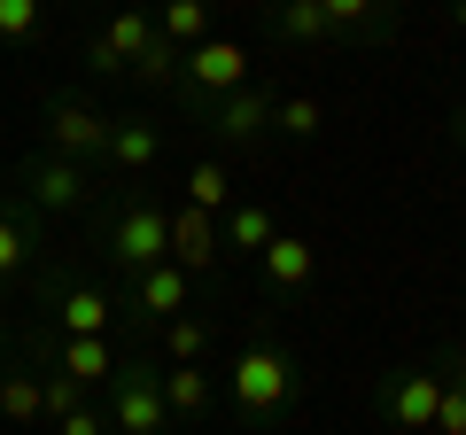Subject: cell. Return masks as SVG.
I'll list each match as a JSON object with an SVG mask.
<instances>
[{"instance_id": "1", "label": "cell", "mask_w": 466, "mask_h": 435, "mask_svg": "<svg viewBox=\"0 0 466 435\" xmlns=\"http://www.w3.org/2000/svg\"><path fill=\"white\" fill-rule=\"evenodd\" d=\"M226 389H233V412L249 420V428H272V420L288 412V397H296V366H288V350H272V342H249V350L226 366Z\"/></svg>"}, {"instance_id": "2", "label": "cell", "mask_w": 466, "mask_h": 435, "mask_svg": "<svg viewBox=\"0 0 466 435\" xmlns=\"http://www.w3.org/2000/svg\"><path fill=\"white\" fill-rule=\"evenodd\" d=\"M101 257H109L125 280L148 272V265H171V210L148 202V195H125L116 218H109V234H101Z\"/></svg>"}, {"instance_id": "3", "label": "cell", "mask_w": 466, "mask_h": 435, "mask_svg": "<svg viewBox=\"0 0 466 435\" xmlns=\"http://www.w3.org/2000/svg\"><path fill=\"white\" fill-rule=\"evenodd\" d=\"M233 86H249V47L241 39H202V47H187L179 55V94H187V109H210V101H226Z\"/></svg>"}, {"instance_id": "4", "label": "cell", "mask_w": 466, "mask_h": 435, "mask_svg": "<svg viewBox=\"0 0 466 435\" xmlns=\"http://www.w3.org/2000/svg\"><path fill=\"white\" fill-rule=\"evenodd\" d=\"M16 187H24V202H32L39 218H70V210L94 202V171L70 164V156H47V148H39L32 164H16Z\"/></svg>"}, {"instance_id": "5", "label": "cell", "mask_w": 466, "mask_h": 435, "mask_svg": "<svg viewBox=\"0 0 466 435\" xmlns=\"http://www.w3.org/2000/svg\"><path fill=\"white\" fill-rule=\"evenodd\" d=\"M109 428L116 435H171V412H164V381H156V366H116L109 381Z\"/></svg>"}, {"instance_id": "6", "label": "cell", "mask_w": 466, "mask_h": 435, "mask_svg": "<svg viewBox=\"0 0 466 435\" xmlns=\"http://www.w3.org/2000/svg\"><path fill=\"white\" fill-rule=\"evenodd\" d=\"M435 404H443V373L435 366H397L381 381V412L397 435H428L435 428Z\"/></svg>"}, {"instance_id": "7", "label": "cell", "mask_w": 466, "mask_h": 435, "mask_svg": "<svg viewBox=\"0 0 466 435\" xmlns=\"http://www.w3.org/2000/svg\"><path fill=\"white\" fill-rule=\"evenodd\" d=\"M101 148H109V117H101V109H86L78 94L47 101V156H70V164H94Z\"/></svg>"}, {"instance_id": "8", "label": "cell", "mask_w": 466, "mask_h": 435, "mask_svg": "<svg viewBox=\"0 0 466 435\" xmlns=\"http://www.w3.org/2000/svg\"><path fill=\"white\" fill-rule=\"evenodd\" d=\"M202 125H210L226 148H265V140H272V94L233 86L226 101H210V109H202Z\"/></svg>"}, {"instance_id": "9", "label": "cell", "mask_w": 466, "mask_h": 435, "mask_svg": "<svg viewBox=\"0 0 466 435\" xmlns=\"http://www.w3.org/2000/svg\"><path fill=\"white\" fill-rule=\"evenodd\" d=\"M218 257H226V241H218V218L195 210V202H179V210H171V265H179L187 280H210Z\"/></svg>"}, {"instance_id": "10", "label": "cell", "mask_w": 466, "mask_h": 435, "mask_svg": "<svg viewBox=\"0 0 466 435\" xmlns=\"http://www.w3.org/2000/svg\"><path fill=\"white\" fill-rule=\"evenodd\" d=\"M187 296H195V280H187L179 265L133 272V319H140V327H171V319H187Z\"/></svg>"}, {"instance_id": "11", "label": "cell", "mask_w": 466, "mask_h": 435, "mask_svg": "<svg viewBox=\"0 0 466 435\" xmlns=\"http://www.w3.org/2000/svg\"><path fill=\"white\" fill-rule=\"evenodd\" d=\"M257 265H265V288L303 296V288H311V272H319V257H311V241H303V234H272L265 249H257Z\"/></svg>"}, {"instance_id": "12", "label": "cell", "mask_w": 466, "mask_h": 435, "mask_svg": "<svg viewBox=\"0 0 466 435\" xmlns=\"http://www.w3.org/2000/svg\"><path fill=\"white\" fill-rule=\"evenodd\" d=\"M156 156H164V133L148 117H109V148H101L109 171H148Z\"/></svg>"}, {"instance_id": "13", "label": "cell", "mask_w": 466, "mask_h": 435, "mask_svg": "<svg viewBox=\"0 0 466 435\" xmlns=\"http://www.w3.org/2000/svg\"><path fill=\"white\" fill-rule=\"evenodd\" d=\"M334 39H389L397 32V0H319Z\"/></svg>"}, {"instance_id": "14", "label": "cell", "mask_w": 466, "mask_h": 435, "mask_svg": "<svg viewBox=\"0 0 466 435\" xmlns=\"http://www.w3.org/2000/svg\"><path fill=\"white\" fill-rule=\"evenodd\" d=\"M55 373H70V381H116V342L109 335H63L55 342Z\"/></svg>"}, {"instance_id": "15", "label": "cell", "mask_w": 466, "mask_h": 435, "mask_svg": "<svg viewBox=\"0 0 466 435\" xmlns=\"http://www.w3.org/2000/svg\"><path fill=\"white\" fill-rule=\"evenodd\" d=\"M32 257H39L32 210H8V202H0V280H24V272H32Z\"/></svg>"}, {"instance_id": "16", "label": "cell", "mask_w": 466, "mask_h": 435, "mask_svg": "<svg viewBox=\"0 0 466 435\" xmlns=\"http://www.w3.org/2000/svg\"><path fill=\"white\" fill-rule=\"evenodd\" d=\"M156 381H164V412L171 420H202L210 412V373L202 366H156Z\"/></svg>"}, {"instance_id": "17", "label": "cell", "mask_w": 466, "mask_h": 435, "mask_svg": "<svg viewBox=\"0 0 466 435\" xmlns=\"http://www.w3.org/2000/svg\"><path fill=\"white\" fill-rule=\"evenodd\" d=\"M55 319H63V335H109L116 303L101 296V288H63V296H55Z\"/></svg>"}, {"instance_id": "18", "label": "cell", "mask_w": 466, "mask_h": 435, "mask_svg": "<svg viewBox=\"0 0 466 435\" xmlns=\"http://www.w3.org/2000/svg\"><path fill=\"white\" fill-rule=\"evenodd\" d=\"M280 234V218L265 210V202H226V226H218V241H226V249H265V241Z\"/></svg>"}, {"instance_id": "19", "label": "cell", "mask_w": 466, "mask_h": 435, "mask_svg": "<svg viewBox=\"0 0 466 435\" xmlns=\"http://www.w3.org/2000/svg\"><path fill=\"white\" fill-rule=\"evenodd\" d=\"M156 32L171 39V47H202V39H210V0H164V8H156Z\"/></svg>"}, {"instance_id": "20", "label": "cell", "mask_w": 466, "mask_h": 435, "mask_svg": "<svg viewBox=\"0 0 466 435\" xmlns=\"http://www.w3.org/2000/svg\"><path fill=\"white\" fill-rule=\"evenodd\" d=\"M272 16H280V39H288V47H319V39H334V24H327L319 0H272Z\"/></svg>"}, {"instance_id": "21", "label": "cell", "mask_w": 466, "mask_h": 435, "mask_svg": "<svg viewBox=\"0 0 466 435\" xmlns=\"http://www.w3.org/2000/svg\"><path fill=\"white\" fill-rule=\"evenodd\" d=\"M0 420H16V428L47 420V389H39V373H0Z\"/></svg>"}, {"instance_id": "22", "label": "cell", "mask_w": 466, "mask_h": 435, "mask_svg": "<svg viewBox=\"0 0 466 435\" xmlns=\"http://www.w3.org/2000/svg\"><path fill=\"white\" fill-rule=\"evenodd\" d=\"M319 125H327V109H319L311 94H288V101H272V133H280V140H311Z\"/></svg>"}, {"instance_id": "23", "label": "cell", "mask_w": 466, "mask_h": 435, "mask_svg": "<svg viewBox=\"0 0 466 435\" xmlns=\"http://www.w3.org/2000/svg\"><path fill=\"white\" fill-rule=\"evenodd\" d=\"M164 358L171 366H202V358H210V327H202V319H171L164 327Z\"/></svg>"}, {"instance_id": "24", "label": "cell", "mask_w": 466, "mask_h": 435, "mask_svg": "<svg viewBox=\"0 0 466 435\" xmlns=\"http://www.w3.org/2000/svg\"><path fill=\"white\" fill-rule=\"evenodd\" d=\"M187 202H195V210H226V202H233V179H226V164H195V171H187Z\"/></svg>"}, {"instance_id": "25", "label": "cell", "mask_w": 466, "mask_h": 435, "mask_svg": "<svg viewBox=\"0 0 466 435\" xmlns=\"http://www.w3.org/2000/svg\"><path fill=\"white\" fill-rule=\"evenodd\" d=\"M39 8H47V0H0V39H8V47L39 39Z\"/></svg>"}, {"instance_id": "26", "label": "cell", "mask_w": 466, "mask_h": 435, "mask_svg": "<svg viewBox=\"0 0 466 435\" xmlns=\"http://www.w3.org/2000/svg\"><path fill=\"white\" fill-rule=\"evenodd\" d=\"M39 389H47V420H63L70 404H78V381H70V373H39Z\"/></svg>"}, {"instance_id": "27", "label": "cell", "mask_w": 466, "mask_h": 435, "mask_svg": "<svg viewBox=\"0 0 466 435\" xmlns=\"http://www.w3.org/2000/svg\"><path fill=\"white\" fill-rule=\"evenodd\" d=\"M55 428H63V435H116V428H109V412H86V404H70Z\"/></svg>"}, {"instance_id": "28", "label": "cell", "mask_w": 466, "mask_h": 435, "mask_svg": "<svg viewBox=\"0 0 466 435\" xmlns=\"http://www.w3.org/2000/svg\"><path fill=\"white\" fill-rule=\"evenodd\" d=\"M435 373H443V389H459V397H466V350H443V366H435Z\"/></svg>"}, {"instance_id": "29", "label": "cell", "mask_w": 466, "mask_h": 435, "mask_svg": "<svg viewBox=\"0 0 466 435\" xmlns=\"http://www.w3.org/2000/svg\"><path fill=\"white\" fill-rule=\"evenodd\" d=\"M451 32H466V0H451Z\"/></svg>"}, {"instance_id": "30", "label": "cell", "mask_w": 466, "mask_h": 435, "mask_svg": "<svg viewBox=\"0 0 466 435\" xmlns=\"http://www.w3.org/2000/svg\"><path fill=\"white\" fill-rule=\"evenodd\" d=\"M451 148H466V117H451Z\"/></svg>"}, {"instance_id": "31", "label": "cell", "mask_w": 466, "mask_h": 435, "mask_svg": "<svg viewBox=\"0 0 466 435\" xmlns=\"http://www.w3.org/2000/svg\"><path fill=\"white\" fill-rule=\"evenodd\" d=\"M0 358H8V342H0Z\"/></svg>"}, {"instance_id": "32", "label": "cell", "mask_w": 466, "mask_h": 435, "mask_svg": "<svg viewBox=\"0 0 466 435\" xmlns=\"http://www.w3.org/2000/svg\"><path fill=\"white\" fill-rule=\"evenodd\" d=\"M0 187H8V171H0Z\"/></svg>"}, {"instance_id": "33", "label": "cell", "mask_w": 466, "mask_h": 435, "mask_svg": "<svg viewBox=\"0 0 466 435\" xmlns=\"http://www.w3.org/2000/svg\"><path fill=\"white\" fill-rule=\"evenodd\" d=\"M156 8H164V0H156Z\"/></svg>"}]
</instances>
